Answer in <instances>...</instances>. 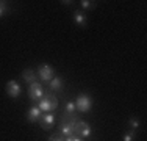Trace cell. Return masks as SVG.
Returning a JSON list of instances; mask_svg holds the SVG:
<instances>
[{
  "label": "cell",
  "instance_id": "e0dca14e",
  "mask_svg": "<svg viewBox=\"0 0 147 141\" xmlns=\"http://www.w3.org/2000/svg\"><path fill=\"white\" fill-rule=\"evenodd\" d=\"M6 13H8V5H6V2H0V17H3Z\"/></svg>",
  "mask_w": 147,
  "mask_h": 141
},
{
  "label": "cell",
  "instance_id": "9a60e30c",
  "mask_svg": "<svg viewBox=\"0 0 147 141\" xmlns=\"http://www.w3.org/2000/svg\"><path fill=\"white\" fill-rule=\"evenodd\" d=\"M64 113H67V115H74V113H75V104H74L72 100H69L67 104H66V111Z\"/></svg>",
  "mask_w": 147,
  "mask_h": 141
},
{
  "label": "cell",
  "instance_id": "5bb4252c",
  "mask_svg": "<svg viewBox=\"0 0 147 141\" xmlns=\"http://www.w3.org/2000/svg\"><path fill=\"white\" fill-rule=\"evenodd\" d=\"M135 135H136V130H130V132L124 133L122 141H133V140H135Z\"/></svg>",
  "mask_w": 147,
  "mask_h": 141
},
{
  "label": "cell",
  "instance_id": "ac0fdd59",
  "mask_svg": "<svg viewBox=\"0 0 147 141\" xmlns=\"http://www.w3.org/2000/svg\"><path fill=\"white\" fill-rule=\"evenodd\" d=\"M128 124H130V127H131L133 130H136L139 127V121H138V119H135V118H131L130 121H128Z\"/></svg>",
  "mask_w": 147,
  "mask_h": 141
},
{
  "label": "cell",
  "instance_id": "3957f363",
  "mask_svg": "<svg viewBox=\"0 0 147 141\" xmlns=\"http://www.w3.org/2000/svg\"><path fill=\"white\" fill-rule=\"evenodd\" d=\"M75 108L80 113H88L91 108H92V99H91L88 94H80L78 97L75 99Z\"/></svg>",
  "mask_w": 147,
  "mask_h": 141
},
{
  "label": "cell",
  "instance_id": "52a82bcc",
  "mask_svg": "<svg viewBox=\"0 0 147 141\" xmlns=\"http://www.w3.org/2000/svg\"><path fill=\"white\" fill-rule=\"evenodd\" d=\"M20 93H22V88H20V85L17 83L16 80H9V82L6 83V94L11 99H17L20 96Z\"/></svg>",
  "mask_w": 147,
  "mask_h": 141
},
{
  "label": "cell",
  "instance_id": "8992f818",
  "mask_svg": "<svg viewBox=\"0 0 147 141\" xmlns=\"http://www.w3.org/2000/svg\"><path fill=\"white\" fill-rule=\"evenodd\" d=\"M38 75H39V79L41 80H44V82H50L52 79L55 77V70L52 66H49V64H41V68L38 69Z\"/></svg>",
  "mask_w": 147,
  "mask_h": 141
},
{
  "label": "cell",
  "instance_id": "7c38bea8",
  "mask_svg": "<svg viewBox=\"0 0 147 141\" xmlns=\"http://www.w3.org/2000/svg\"><path fill=\"white\" fill-rule=\"evenodd\" d=\"M22 79H24V82L31 85L34 82V79H36V74H34V70H31V69H25L22 72Z\"/></svg>",
  "mask_w": 147,
  "mask_h": 141
},
{
  "label": "cell",
  "instance_id": "ba28073f",
  "mask_svg": "<svg viewBox=\"0 0 147 141\" xmlns=\"http://www.w3.org/2000/svg\"><path fill=\"white\" fill-rule=\"evenodd\" d=\"M39 124L44 130H50L55 124V116L53 113H45V115H41L39 118Z\"/></svg>",
  "mask_w": 147,
  "mask_h": 141
},
{
  "label": "cell",
  "instance_id": "5b68a950",
  "mask_svg": "<svg viewBox=\"0 0 147 141\" xmlns=\"http://www.w3.org/2000/svg\"><path fill=\"white\" fill-rule=\"evenodd\" d=\"M44 93L45 91H44L42 85L38 83V82H33L28 88V97L31 100H41V97L44 96Z\"/></svg>",
  "mask_w": 147,
  "mask_h": 141
},
{
  "label": "cell",
  "instance_id": "7a4b0ae2",
  "mask_svg": "<svg viewBox=\"0 0 147 141\" xmlns=\"http://www.w3.org/2000/svg\"><path fill=\"white\" fill-rule=\"evenodd\" d=\"M57 107H58V99L55 94H50V93H47V94L44 93V96L39 100V105H38V108L41 111H47V113L57 110Z\"/></svg>",
  "mask_w": 147,
  "mask_h": 141
},
{
  "label": "cell",
  "instance_id": "8fae6325",
  "mask_svg": "<svg viewBox=\"0 0 147 141\" xmlns=\"http://www.w3.org/2000/svg\"><path fill=\"white\" fill-rule=\"evenodd\" d=\"M63 86H64V83H63V80L59 79V77H53V79L49 82V88H50L52 91H59Z\"/></svg>",
  "mask_w": 147,
  "mask_h": 141
},
{
  "label": "cell",
  "instance_id": "6da1fadb",
  "mask_svg": "<svg viewBox=\"0 0 147 141\" xmlns=\"http://www.w3.org/2000/svg\"><path fill=\"white\" fill-rule=\"evenodd\" d=\"M78 121H80V119L75 116V113H74V115H67V113H64V116L61 118V124H59V133H61L63 136L74 135V127H75V124Z\"/></svg>",
  "mask_w": 147,
  "mask_h": 141
},
{
  "label": "cell",
  "instance_id": "2e32d148",
  "mask_svg": "<svg viewBox=\"0 0 147 141\" xmlns=\"http://www.w3.org/2000/svg\"><path fill=\"white\" fill-rule=\"evenodd\" d=\"M47 141H64V136H63L59 132H57V133H53V135L49 136Z\"/></svg>",
  "mask_w": 147,
  "mask_h": 141
},
{
  "label": "cell",
  "instance_id": "ffe728a7",
  "mask_svg": "<svg viewBox=\"0 0 147 141\" xmlns=\"http://www.w3.org/2000/svg\"><path fill=\"white\" fill-rule=\"evenodd\" d=\"M61 3H63V5H71L72 2H69V0H64V2H61Z\"/></svg>",
  "mask_w": 147,
  "mask_h": 141
},
{
  "label": "cell",
  "instance_id": "277c9868",
  "mask_svg": "<svg viewBox=\"0 0 147 141\" xmlns=\"http://www.w3.org/2000/svg\"><path fill=\"white\" fill-rule=\"evenodd\" d=\"M74 135L78 138H89L91 136V125L85 121H78L74 127Z\"/></svg>",
  "mask_w": 147,
  "mask_h": 141
},
{
  "label": "cell",
  "instance_id": "d6986e66",
  "mask_svg": "<svg viewBox=\"0 0 147 141\" xmlns=\"http://www.w3.org/2000/svg\"><path fill=\"white\" fill-rule=\"evenodd\" d=\"M64 141H82V138H78V136H75V135H71V136H66Z\"/></svg>",
  "mask_w": 147,
  "mask_h": 141
},
{
  "label": "cell",
  "instance_id": "30bf717a",
  "mask_svg": "<svg viewBox=\"0 0 147 141\" xmlns=\"http://www.w3.org/2000/svg\"><path fill=\"white\" fill-rule=\"evenodd\" d=\"M74 22H75L77 25H80V27H85V24H86L85 13L80 11V9H75V11H74Z\"/></svg>",
  "mask_w": 147,
  "mask_h": 141
},
{
  "label": "cell",
  "instance_id": "9c48e42d",
  "mask_svg": "<svg viewBox=\"0 0 147 141\" xmlns=\"http://www.w3.org/2000/svg\"><path fill=\"white\" fill-rule=\"evenodd\" d=\"M41 118V110L38 107H31L28 113H27V119H28V122H38Z\"/></svg>",
  "mask_w": 147,
  "mask_h": 141
},
{
  "label": "cell",
  "instance_id": "4fadbf2b",
  "mask_svg": "<svg viewBox=\"0 0 147 141\" xmlns=\"http://www.w3.org/2000/svg\"><path fill=\"white\" fill-rule=\"evenodd\" d=\"M80 3H82V6H83L85 9H94V8L97 6L96 2H92V0H82Z\"/></svg>",
  "mask_w": 147,
  "mask_h": 141
}]
</instances>
